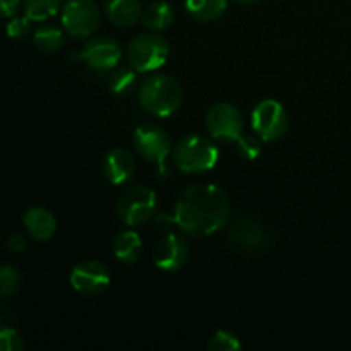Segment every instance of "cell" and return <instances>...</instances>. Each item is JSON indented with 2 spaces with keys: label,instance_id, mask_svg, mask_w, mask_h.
<instances>
[{
  "label": "cell",
  "instance_id": "cell-15",
  "mask_svg": "<svg viewBox=\"0 0 351 351\" xmlns=\"http://www.w3.org/2000/svg\"><path fill=\"white\" fill-rule=\"evenodd\" d=\"M23 221L27 235L36 242H48L57 232V219L45 208L27 209L24 213Z\"/></svg>",
  "mask_w": 351,
  "mask_h": 351
},
{
  "label": "cell",
  "instance_id": "cell-2",
  "mask_svg": "<svg viewBox=\"0 0 351 351\" xmlns=\"http://www.w3.org/2000/svg\"><path fill=\"white\" fill-rule=\"evenodd\" d=\"M184 93L175 77L168 74H153L137 88V101L141 108L153 117H170L180 108Z\"/></svg>",
  "mask_w": 351,
  "mask_h": 351
},
{
  "label": "cell",
  "instance_id": "cell-16",
  "mask_svg": "<svg viewBox=\"0 0 351 351\" xmlns=\"http://www.w3.org/2000/svg\"><path fill=\"white\" fill-rule=\"evenodd\" d=\"M105 14L119 27H130L143 16L141 0H103Z\"/></svg>",
  "mask_w": 351,
  "mask_h": 351
},
{
  "label": "cell",
  "instance_id": "cell-27",
  "mask_svg": "<svg viewBox=\"0 0 351 351\" xmlns=\"http://www.w3.org/2000/svg\"><path fill=\"white\" fill-rule=\"evenodd\" d=\"M24 348V341L19 332L12 328L0 329V351H21Z\"/></svg>",
  "mask_w": 351,
  "mask_h": 351
},
{
  "label": "cell",
  "instance_id": "cell-31",
  "mask_svg": "<svg viewBox=\"0 0 351 351\" xmlns=\"http://www.w3.org/2000/svg\"><path fill=\"white\" fill-rule=\"evenodd\" d=\"M237 3H242V5H252V3L259 2V0H235Z\"/></svg>",
  "mask_w": 351,
  "mask_h": 351
},
{
  "label": "cell",
  "instance_id": "cell-23",
  "mask_svg": "<svg viewBox=\"0 0 351 351\" xmlns=\"http://www.w3.org/2000/svg\"><path fill=\"white\" fill-rule=\"evenodd\" d=\"M21 287V274L14 266H0V298L16 295Z\"/></svg>",
  "mask_w": 351,
  "mask_h": 351
},
{
  "label": "cell",
  "instance_id": "cell-7",
  "mask_svg": "<svg viewBox=\"0 0 351 351\" xmlns=\"http://www.w3.org/2000/svg\"><path fill=\"white\" fill-rule=\"evenodd\" d=\"M62 26L75 40L91 36L99 26V9L95 0H67L62 5Z\"/></svg>",
  "mask_w": 351,
  "mask_h": 351
},
{
  "label": "cell",
  "instance_id": "cell-21",
  "mask_svg": "<svg viewBox=\"0 0 351 351\" xmlns=\"http://www.w3.org/2000/svg\"><path fill=\"white\" fill-rule=\"evenodd\" d=\"M108 88L110 91H112V95L120 96V98L130 96L134 91H137V88H139V82H137V71H134L132 67L115 69V71L110 74Z\"/></svg>",
  "mask_w": 351,
  "mask_h": 351
},
{
  "label": "cell",
  "instance_id": "cell-4",
  "mask_svg": "<svg viewBox=\"0 0 351 351\" xmlns=\"http://www.w3.org/2000/svg\"><path fill=\"white\" fill-rule=\"evenodd\" d=\"M170 45L158 33H143L130 40L127 47V62L137 72H154L167 64Z\"/></svg>",
  "mask_w": 351,
  "mask_h": 351
},
{
  "label": "cell",
  "instance_id": "cell-20",
  "mask_svg": "<svg viewBox=\"0 0 351 351\" xmlns=\"http://www.w3.org/2000/svg\"><path fill=\"white\" fill-rule=\"evenodd\" d=\"M33 43L41 53H57L65 45V34L60 27L45 24L33 34Z\"/></svg>",
  "mask_w": 351,
  "mask_h": 351
},
{
  "label": "cell",
  "instance_id": "cell-6",
  "mask_svg": "<svg viewBox=\"0 0 351 351\" xmlns=\"http://www.w3.org/2000/svg\"><path fill=\"white\" fill-rule=\"evenodd\" d=\"M206 129L219 143H237L243 136V117L232 103H216L206 113Z\"/></svg>",
  "mask_w": 351,
  "mask_h": 351
},
{
  "label": "cell",
  "instance_id": "cell-12",
  "mask_svg": "<svg viewBox=\"0 0 351 351\" xmlns=\"http://www.w3.org/2000/svg\"><path fill=\"white\" fill-rule=\"evenodd\" d=\"M71 285L75 291L88 297L103 293L110 285V271L99 261H82L71 271Z\"/></svg>",
  "mask_w": 351,
  "mask_h": 351
},
{
  "label": "cell",
  "instance_id": "cell-17",
  "mask_svg": "<svg viewBox=\"0 0 351 351\" xmlns=\"http://www.w3.org/2000/svg\"><path fill=\"white\" fill-rule=\"evenodd\" d=\"M113 256L117 261L123 264H134L139 261L141 254H143V239L136 230H120L115 235L112 243Z\"/></svg>",
  "mask_w": 351,
  "mask_h": 351
},
{
  "label": "cell",
  "instance_id": "cell-1",
  "mask_svg": "<svg viewBox=\"0 0 351 351\" xmlns=\"http://www.w3.org/2000/svg\"><path fill=\"white\" fill-rule=\"evenodd\" d=\"M177 228L191 237H208L225 228L230 219L228 195L213 184H195L177 195L173 206Z\"/></svg>",
  "mask_w": 351,
  "mask_h": 351
},
{
  "label": "cell",
  "instance_id": "cell-22",
  "mask_svg": "<svg viewBox=\"0 0 351 351\" xmlns=\"http://www.w3.org/2000/svg\"><path fill=\"white\" fill-rule=\"evenodd\" d=\"M23 9L31 21H47L62 9V0H23Z\"/></svg>",
  "mask_w": 351,
  "mask_h": 351
},
{
  "label": "cell",
  "instance_id": "cell-26",
  "mask_svg": "<svg viewBox=\"0 0 351 351\" xmlns=\"http://www.w3.org/2000/svg\"><path fill=\"white\" fill-rule=\"evenodd\" d=\"M7 34L12 40H24V38L29 36L31 33V19L24 14L21 17H12V19L7 23L5 26Z\"/></svg>",
  "mask_w": 351,
  "mask_h": 351
},
{
  "label": "cell",
  "instance_id": "cell-13",
  "mask_svg": "<svg viewBox=\"0 0 351 351\" xmlns=\"http://www.w3.org/2000/svg\"><path fill=\"white\" fill-rule=\"evenodd\" d=\"M79 58L95 71H112L122 58V48L119 41L110 36H95L86 41Z\"/></svg>",
  "mask_w": 351,
  "mask_h": 351
},
{
  "label": "cell",
  "instance_id": "cell-5",
  "mask_svg": "<svg viewBox=\"0 0 351 351\" xmlns=\"http://www.w3.org/2000/svg\"><path fill=\"white\" fill-rule=\"evenodd\" d=\"M117 216L125 226L146 225L154 218L158 209L156 192L144 185L129 187L117 201Z\"/></svg>",
  "mask_w": 351,
  "mask_h": 351
},
{
  "label": "cell",
  "instance_id": "cell-11",
  "mask_svg": "<svg viewBox=\"0 0 351 351\" xmlns=\"http://www.w3.org/2000/svg\"><path fill=\"white\" fill-rule=\"evenodd\" d=\"M191 247L180 233H167L153 250V261L158 269L165 273H177L187 264Z\"/></svg>",
  "mask_w": 351,
  "mask_h": 351
},
{
  "label": "cell",
  "instance_id": "cell-28",
  "mask_svg": "<svg viewBox=\"0 0 351 351\" xmlns=\"http://www.w3.org/2000/svg\"><path fill=\"white\" fill-rule=\"evenodd\" d=\"M21 5V0H0V17L7 19V17H12L17 12Z\"/></svg>",
  "mask_w": 351,
  "mask_h": 351
},
{
  "label": "cell",
  "instance_id": "cell-25",
  "mask_svg": "<svg viewBox=\"0 0 351 351\" xmlns=\"http://www.w3.org/2000/svg\"><path fill=\"white\" fill-rule=\"evenodd\" d=\"M237 151L245 160H256L259 158L261 151H263V144H261L259 136H242L237 141Z\"/></svg>",
  "mask_w": 351,
  "mask_h": 351
},
{
  "label": "cell",
  "instance_id": "cell-3",
  "mask_svg": "<svg viewBox=\"0 0 351 351\" xmlns=\"http://www.w3.org/2000/svg\"><path fill=\"white\" fill-rule=\"evenodd\" d=\"M175 165L184 173H204L213 170L219 160V149L209 137L187 134L173 146Z\"/></svg>",
  "mask_w": 351,
  "mask_h": 351
},
{
  "label": "cell",
  "instance_id": "cell-29",
  "mask_svg": "<svg viewBox=\"0 0 351 351\" xmlns=\"http://www.w3.org/2000/svg\"><path fill=\"white\" fill-rule=\"evenodd\" d=\"M154 225H156V228L160 230V232H168L171 226H177V223H175L173 215H160L154 219Z\"/></svg>",
  "mask_w": 351,
  "mask_h": 351
},
{
  "label": "cell",
  "instance_id": "cell-19",
  "mask_svg": "<svg viewBox=\"0 0 351 351\" xmlns=\"http://www.w3.org/2000/svg\"><path fill=\"white\" fill-rule=\"evenodd\" d=\"M185 9L194 19L211 23L226 12L228 0H185Z\"/></svg>",
  "mask_w": 351,
  "mask_h": 351
},
{
  "label": "cell",
  "instance_id": "cell-24",
  "mask_svg": "<svg viewBox=\"0 0 351 351\" xmlns=\"http://www.w3.org/2000/svg\"><path fill=\"white\" fill-rule=\"evenodd\" d=\"M208 348L211 351H237L242 348V343L233 332L219 329V331L211 335L208 341Z\"/></svg>",
  "mask_w": 351,
  "mask_h": 351
},
{
  "label": "cell",
  "instance_id": "cell-9",
  "mask_svg": "<svg viewBox=\"0 0 351 351\" xmlns=\"http://www.w3.org/2000/svg\"><path fill=\"white\" fill-rule=\"evenodd\" d=\"M132 143L137 154L151 163L163 165L173 151L171 137L168 136L163 127L156 125V123H143L137 127L134 130Z\"/></svg>",
  "mask_w": 351,
  "mask_h": 351
},
{
  "label": "cell",
  "instance_id": "cell-8",
  "mask_svg": "<svg viewBox=\"0 0 351 351\" xmlns=\"http://www.w3.org/2000/svg\"><path fill=\"white\" fill-rule=\"evenodd\" d=\"M290 120L288 112L276 99H263L252 112V129L267 143L280 141L287 134Z\"/></svg>",
  "mask_w": 351,
  "mask_h": 351
},
{
  "label": "cell",
  "instance_id": "cell-14",
  "mask_svg": "<svg viewBox=\"0 0 351 351\" xmlns=\"http://www.w3.org/2000/svg\"><path fill=\"white\" fill-rule=\"evenodd\" d=\"M136 158L123 147H115L103 160V173L113 185H123L136 173Z\"/></svg>",
  "mask_w": 351,
  "mask_h": 351
},
{
  "label": "cell",
  "instance_id": "cell-18",
  "mask_svg": "<svg viewBox=\"0 0 351 351\" xmlns=\"http://www.w3.org/2000/svg\"><path fill=\"white\" fill-rule=\"evenodd\" d=\"M144 26L151 31H165L173 24L175 21V9L171 3L165 2V0H158V2L149 3L146 9H143V16H141Z\"/></svg>",
  "mask_w": 351,
  "mask_h": 351
},
{
  "label": "cell",
  "instance_id": "cell-30",
  "mask_svg": "<svg viewBox=\"0 0 351 351\" xmlns=\"http://www.w3.org/2000/svg\"><path fill=\"white\" fill-rule=\"evenodd\" d=\"M7 245H9V249L12 250V252H23L27 247V240L26 237L23 235H12L9 239V242H7Z\"/></svg>",
  "mask_w": 351,
  "mask_h": 351
},
{
  "label": "cell",
  "instance_id": "cell-10",
  "mask_svg": "<svg viewBox=\"0 0 351 351\" xmlns=\"http://www.w3.org/2000/svg\"><path fill=\"white\" fill-rule=\"evenodd\" d=\"M228 240L233 247L247 252H264L271 245L266 226L250 215L239 216L228 228Z\"/></svg>",
  "mask_w": 351,
  "mask_h": 351
}]
</instances>
